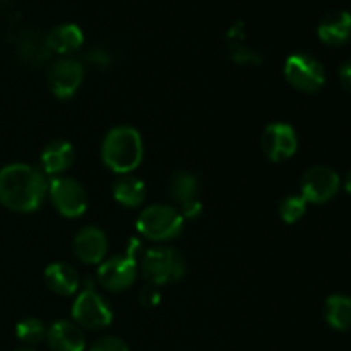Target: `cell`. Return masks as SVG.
I'll use <instances>...</instances> for the list:
<instances>
[{
	"label": "cell",
	"mask_w": 351,
	"mask_h": 351,
	"mask_svg": "<svg viewBox=\"0 0 351 351\" xmlns=\"http://www.w3.org/2000/svg\"><path fill=\"white\" fill-rule=\"evenodd\" d=\"M137 250L139 242L130 240V245L123 256H115L105 261L98 269V281L108 291H123L136 281Z\"/></svg>",
	"instance_id": "5"
},
{
	"label": "cell",
	"mask_w": 351,
	"mask_h": 351,
	"mask_svg": "<svg viewBox=\"0 0 351 351\" xmlns=\"http://www.w3.org/2000/svg\"><path fill=\"white\" fill-rule=\"evenodd\" d=\"M324 315L332 329L348 331L351 328V298L346 295H331L326 300Z\"/></svg>",
	"instance_id": "20"
},
{
	"label": "cell",
	"mask_w": 351,
	"mask_h": 351,
	"mask_svg": "<svg viewBox=\"0 0 351 351\" xmlns=\"http://www.w3.org/2000/svg\"><path fill=\"white\" fill-rule=\"evenodd\" d=\"M45 283L53 293L74 295L79 290V276L74 267L65 263H53L45 269Z\"/></svg>",
	"instance_id": "18"
},
{
	"label": "cell",
	"mask_w": 351,
	"mask_h": 351,
	"mask_svg": "<svg viewBox=\"0 0 351 351\" xmlns=\"http://www.w3.org/2000/svg\"><path fill=\"white\" fill-rule=\"evenodd\" d=\"M261 146L264 154L274 163L290 160L298 147L295 129L285 122H274L264 129L261 137Z\"/></svg>",
	"instance_id": "10"
},
{
	"label": "cell",
	"mask_w": 351,
	"mask_h": 351,
	"mask_svg": "<svg viewBox=\"0 0 351 351\" xmlns=\"http://www.w3.org/2000/svg\"><path fill=\"white\" fill-rule=\"evenodd\" d=\"M113 197L125 208H137L146 199V185L130 175H120L113 184Z\"/></svg>",
	"instance_id": "19"
},
{
	"label": "cell",
	"mask_w": 351,
	"mask_h": 351,
	"mask_svg": "<svg viewBox=\"0 0 351 351\" xmlns=\"http://www.w3.org/2000/svg\"><path fill=\"white\" fill-rule=\"evenodd\" d=\"M88 62L89 64L96 65L98 69H108L112 65V53L105 48H95L88 53Z\"/></svg>",
	"instance_id": "26"
},
{
	"label": "cell",
	"mask_w": 351,
	"mask_h": 351,
	"mask_svg": "<svg viewBox=\"0 0 351 351\" xmlns=\"http://www.w3.org/2000/svg\"><path fill=\"white\" fill-rule=\"evenodd\" d=\"M84 43V34L79 26L72 23L58 24L47 34V47L50 51L69 55L77 51Z\"/></svg>",
	"instance_id": "16"
},
{
	"label": "cell",
	"mask_w": 351,
	"mask_h": 351,
	"mask_svg": "<svg viewBox=\"0 0 351 351\" xmlns=\"http://www.w3.org/2000/svg\"><path fill=\"white\" fill-rule=\"evenodd\" d=\"M170 195L180 204V215L184 219H195L202 213L199 199V178L187 170H180L171 177Z\"/></svg>",
	"instance_id": "11"
},
{
	"label": "cell",
	"mask_w": 351,
	"mask_h": 351,
	"mask_svg": "<svg viewBox=\"0 0 351 351\" xmlns=\"http://www.w3.org/2000/svg\"><path fill=\"white\" fill-rule=\"evenodd\" d=\"M16 336L26 345H36L47 338V328L40 319H24L17 324Z\"/></svg>",
	"instance_id": "21"
},
{
	"label": "cell",
	"mask_w": 351,
	"mask_h": 351,
	"mask_svg": "<svg viewBox=\"0 0 351 351\" xmlns=\"http://www.w3.org/2000/svg\"><path fill=\"white\" fill-rule=\"evenodd\" d=\"M89 351H129V346L117 336H105V338L96 339Z\"/></svg>",
	"instance_id": "24"
},
{
	"label": "cell",
	"mask_w": 351,
	"mask_h": 351,
	"mask_svg": "<svg viewBox=\"0 0 351 351\" xmlns=\"http://www.w3.org/2000/svg\"><path fill=\"white\" fill-rule=\"evenodd\" d=\"M51 351H84L86 339L81 328L71 321H57L47 331Z\"/></svg>",
	"instance_id": "14"
},
{
	"label": "cell",
	"mask_w": 351,
	"mask_h": 351,
	"mask_svg": "<svg viewBox=\"0 0 351 351\" xmlns=\"http://www.w3.org/2000/svg\"><path fill=\"white\" fill-rule=\"evenodd\" d=\"M160 300H161L160 290H158V287H154V285L147 283L146 287H143L139 290V304L143 305V307L146 308L156 307V305L160 304Z\"/></svg>",
	"instance_id": "25"
},
{
	"label": "cell",
	"mask_w": 351,
	"mask_h": 351,
	"mask_svg": "<svg viewBox=\"0 0 351 351\" xmlns=\"http://www.w3.org/2000/svg\"><path fill=\"white\" fill-rule=\"evenodd\" d=\"M307 211V201L302 195H288L280 204V216L285 223H297Z\"/></svg>",
	"instance_id": "22"
},
{
	"label": "cell",
	"mask_w": 351,
	"mask_h": 351,
	"mask_svg": "<svg viewBox=\"0 0 351 351\" xmlns=\"http://www.w3.org/2000/svg\"><path fill=\"white\" fill-rule=\"evenodd\" d=\"M285 77L302 93H315L324 86L326 72L317 58L307 53H293L285 62Z\"/></svg>",
	"instance_id": "7"
},
{
	"label": "cell",
	"mask_w": 351,
	"mask_h": 351,
	"mask_svg": "<svg viewBox=\"0 0 351 351\" xmlns=\"http://www.w3.org/2000/svg\"><path fill=\"white\" fill-rule=\"evenodd\" d=\"M108 250L106 235L96 226H84L74 239V254L86 264H99Z\"/></svg>",
	"instance_id": "13"
},
{
	"label": "cell",
	"mask_w": 351,
	"mask_h": 351,
	"mask_svg": "<svg viewBox=\"0 0 351 351\" xmlns=\"http://www.w3.org/2000/svg\"><path fill=\"white\" fill-rule=\"evenodd\" d=\"M184 216L173 206L153 204L137 218V232L153 242H165L180 235L184 230Z\"/></svg>",
	"instance_id": "4"
},
{
	"label": "cell",
	"mask_w": 351,
	"mask_h": 351,
	"mask_svg": "<svg viewBox=\"0 0 351 351\" xmlns=\"http://www.w3.org/2000/svg\"><path fill=\"white\" fill-rule=\"evenodd\" d=\"M84 77V67L75 58H64L51 65L48 71V84L57 98L67 99L75 95Z\"/></svg>",
	"instance_id": "12"
},
{
	"label": "cell",
	"mask_w": 351,
	"mask_h": 351,
	"mask_svg": "<svg viewBox=\"0 0 351 351\" xmlns=\"http://www.w3.org/2000/svg\"><path fill=\"white\" fill-rule=\"evenodd\" d=\"M317 33L326 45L341 47L351 38V14L348 10H332L326 14L319 23Z\"/></svg>",
	"instance_id": "15"
},
{
	"label": "cell",
	"mask_w": 351,
	"mask_h": 351,
	"mask_svg": "<svg viewBox=\"0 0 351 351\" xmlns=\"http://www.w3.org/2000/svg\"><path fill=\"white\" fill-rule=\"evenodd\" d=\"M72 317H74L75 324L81 328L99 331L112 324L113 312L110 305L103 300L101 295L91 285H88L74 300Z\"/></svg>",
	"instance_id": "6"
},
{
	"label": "cell",
	"mask_w": 351,
	"mask_h": 351,
	"mask_svg": "<svg viewBox=\"0 0 351 351\" xmlns=\"http://www.w3.org/2000/svg\"><path fill=\"white\" fill-rule=\"evenodd\" d=\"M47 192L43 173L31 165L16 163L0 170V202L12 211H36Z\"/></svg>",
	"instance_id": "1"
},
{
	"label": "cell",
	"mask_w": 351,
	"mask_h": 351,
	"mask_svg": "<svg viewBox=\"0 0 351 351\" xmlns=\"http://www.w3.org/2000/svg\"><path fill=\"white\" fill-rule=\"evenodd\" d=\"M339 177L332 168L324 165H315L308 168L304 173L300 182L302 197L307 202L314 204H324L331 201L339 191Z\"/></svg>",
	"instance_id": "9"
},
{
	"label": "cell",
	"mask_w": 351,
	"mask_h": 351,
	"mask_svg": "<svg viewBox=\"0 0 351 351\" xmlns=\"http://www.w3.org/2000/svg\"><path fill=\"white\" fill-rule=\"evenodd\" d=\"M14 351H34V350H31V348H27V346H21V348H16Z\"/></svg>",
	"instance_id": "29"
},
{
	"label": "cell",
	"mask_w": 351,
	"mask_h": 351,
	"mask_svg": "<svg viewBox=\"0 0 351 351\" xmlns=\"http://www.w3.org/2000/svg\"><path fill=\"white\" fill-rule=\"evenodd\" d=\"M339 81H341L343 88L351 93V60L343 64V67L339 69Z\"/></svg>",
	"instance_id": "27"
},
{
	"label": "cell",
	"mask_w": 351,
	"mask_h": 351,
	"mask_svg": "<svg viewBox=\"0 0 351 351\" xmlns=\"http://www.w3.org/2000/svg\"><path fill=\"white\" fill-rule=\"evenodd\" d=\"M346 192L351 195V170H350L348 177H346Z\"/></svg>",
	"instance_id": "28"
},
{
	"label": "cell",
	"mask_w": 351,
	"mask_h": 351,
	"mask_svg": "<svg viewBox=\"0 0 351 351\" xmlns=\"http://www.w3.org/2000/svg\"><path fill=\"white\" fill-rule=\"evenodd\" d=\"M74 147L67 141H51L41 153V168L47 175H60L74 163Z\"/></svg>",
	"instance_id": "17"
},
{
	"label": "cell",
	"mask_w": 351,
	"mask_h": 351,
	"mask_svg": "<svg viewBox=\"0 0 351 351\" xmlns=\"http://www.w3.org/2000/svg\"><path fill=\"white\" fill-rule=\"evenodd\" d=\"M230 57L237 62V64L243 65H261L263 64V55L259 51L252 50L243 41L239 43H230Z\"/></svg>",
	"instance_id": "23"
},
{
	"label": "cell",
	"mask_w": 351,
	"mask_h": 351,
	"mask_svg": "<svg viewBox=\"0 0 351 351\" xmlns=\"http://www.w3.org/2000/svg\"><path fill=\"white\" fill-rule=\"evenodd\" d=\"M141 273L154 287L175 283L185 274V259L171 247L149 249L141 261Z\"/></svg>",
	"instance_id": "3"
},
{
	"label": "cell",
	"mask_w": 351,
	"mask_h": 351,
	"mask_svg": "<svg viewBox=\"0 0 351 351\" xmlns=\"http://www.w3.org/2000/svg\"><path fill=\"white\" fill-rule=\"evenodd\" d=\"M103 163L119 175H129L143 161V139L134 127L120 125L106 134L101 146Z\"/></svg>",
	"instance_id": "2"
},
{
	"label": "cell",
	"mask_w": 351,
	"mask_h": 351,
	"mask_svg": "<svg viewBox=\"0 0 351 351\" xmlns=\"http://www.w3.org/2000/svg\"><path fill=\"white\" fill-rule=\"evenodd\" d=\"M48 194L55 209L65 218H77L88 208V194L77 180L71 177H55L48 184Z\"/></svg>",
	"instance_id": "8"
}]
</instances>
